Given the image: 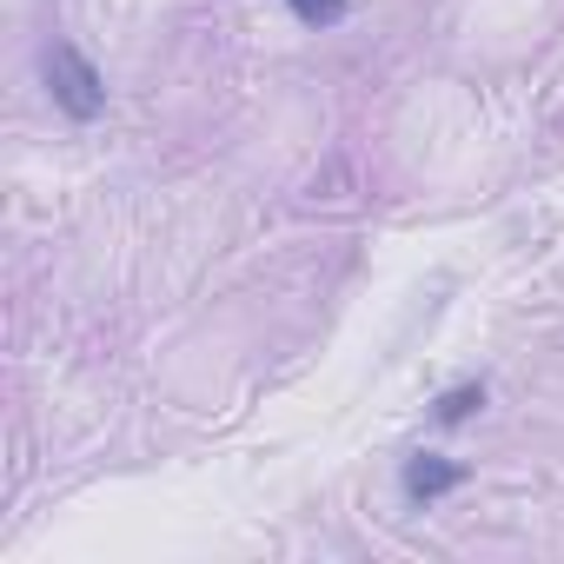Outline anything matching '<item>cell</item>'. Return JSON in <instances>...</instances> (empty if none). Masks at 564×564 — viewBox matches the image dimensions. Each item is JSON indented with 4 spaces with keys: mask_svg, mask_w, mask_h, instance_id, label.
Here are the masks:
<instances>
[{
    "mask_svg": "<svg viewBox=\"0 0 564 564\" xmlns=\"http://www.w3.org/2000/svg\"><path fill=\"white\" fill-rule=\"evenodd\" d=\"M41 74H47V94H54V107L67 120H100L107 113V80H100V67L74 41H54L41 54Z\"/></svg>",
    "mask_w": 564,
    "mask_h": 564,
    "instance_id": "6da1fadb",
    "label": "cell"
},
{
    "mask_svg": "<svg viewBox=\"0 0 564 564\" xmlns=\"http://www.w3.org/2000/svg\"><path fill=\"white\" fill-rule=\"evenodd\" d=\"M458 485H465V465H452V458H438V452L405 458V498L432 505V498H445V491H458Z\"/></svg>",
    "mask_w": 564,
    "mask_h": 564,
    "instance_id": "7a4b0ae2",
    "label": "cell"
},
{
    "mask_svg": "<svg viewBox=\"0 0 564 564\" xmlns=\"http://www.w3.org/2000/svg\"><path fill=\"white\" fill-rule=\"evenodd\" d=\"M478 405H485V386H452V392L438 399V425H465Z\"/></svg>",
    "mask_w": 564,
    "mask_h": 564,
    "instance_id": "3957f363",
    "label": "cell"
},
{
    "mask_svg": "<svg viewBox=\"0 0 564 564\" xmlns=\"http://www.w3.org/2000/svg\"><path fill=\"white\" fill-rule=\"evenodd\" d=\"M300 28H339L346 21V0H286Z\"/></svg>",
    "mask_w": 564,
    "mask_h": 564,
    "instance_id": "277c9868",
    "label": "cell"
}]
</instances>
